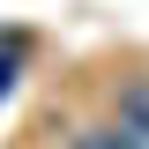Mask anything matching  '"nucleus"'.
<instances>
[{"instance_id": "obj_1", "label": "nucleus", "mask_w": 149, "mask_h": 149, "mask_svg": "<svg viewBox=\"0 0 149 149\" xmlns=\"http://www.w3.org/2000/svg\"><path fill=\"white\" fill-rule=\"evenodd\" d=\"M119 134L149 142V82H127V97H119Z\"/></svg>"}]
</instances>
